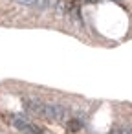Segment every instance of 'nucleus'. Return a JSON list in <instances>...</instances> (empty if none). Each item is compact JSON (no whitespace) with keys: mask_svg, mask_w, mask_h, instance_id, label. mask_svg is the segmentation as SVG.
<instances>
[{"mask_svg":"<svg viewBox=\"0 0 132 134\" xmlns=\"http://www.w3.org/2000/svg\"><path fill=\"white\" fill-rule=\"evenodd\" d=\"M79 129H81V123H79L77 119H70V121H68V130H70V132H77Z\"/></svg>","mask_w":132,"mask_h":134,"instance_id":"obj_1","label":"nucleus"}]
</instances>
